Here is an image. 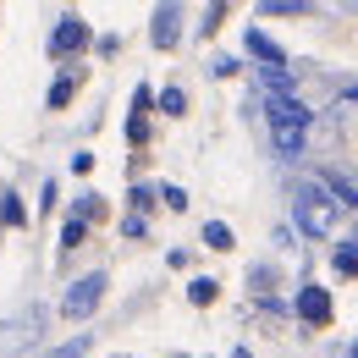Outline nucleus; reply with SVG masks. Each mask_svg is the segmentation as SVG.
I'll return each mask as SVG.
<instances>
[{
  "instance_id": "obj_1",
  "label": "nucleus",
  "mask_w": 358,
  "mask_h": 358,
  "mask_svg": "<svg viewBox=\"0 0 358 358\" xmlns=\"http://www.w3.org/2000/svg\"><path fill=\"white\" fill-rule=\"evenodd\" d=\"M292 221L303 237H331L336 231V204H331V193L320 187V182H298V193H292Z\"/></svg>"
},
{
  "instance_id": "obj_2",
  "label": "nucleus",
  "mask_w": 358,
  "mask_h": 358,
  "mask_svg": "<svg viewBox=\"0 0 358 358\" xmlns=\"http://www.w3.org/2000/svg\"><path fill=\"white\" fill-rule=\"evenodd\" d=\"M105 287H110V275H105V270H89V275H78V281L61 292V314H66V320H89V314L105 303Z\"/></svg>"
},
{
  "instance_id": "obj_3",
  "label": "nucleus",
  "mask_w": 358,
  "mask_h": 358,
  "mask_svg": "<svg viewBox=\"0 0 358 358\" xmlns=\"http://www.w3.org/2000/svg\"><path fill=\"white\" fill-rule=\"evenodd\" d=\"M89 50V22L78 17V11H66L55 28H50V55L61 61V55H83Z\"/></svg>"
},
{
  "instance_id": "obj_4",
  "label": "nucleus",
  "mask_w": 358,
  "mask_h": 358,
  "mask_svg": "<svg viewBox=\"0 0 358 358\" xmlns=\"http://www.w3.org/2000/svg\"><path fill=\"white\" fill-rule=\"evenodd\" d=\"M265 122H270V127H309L314 110L298 99V94H270V99H265Z\"/></svg>"
},
{
  "instance_id": "obj_5",
  "label": "nucleus",
  "mask_w": 358,
  "mask_h": 358,
  "mask_svg": "<svg viewBox=\"0 0 358 358\" xmlns=\"http://www.w3.org/2000/svg\"><path fill=\"white\" fill-rule=\"evenodd\" d=\"M177 39H182V6H155V17H149V45L155 50H177Z\"/></svg>"
},
{
  "instance_id": "obj_6",
  "label": "nucleus",
  "mask_w": 358,
  "mask_h": 358,
  "mask_svg": "<svg viewBox=\"0 0 358 358\" xmlns=\"http://www.w3.org/2000/svg\"><path fill=\"white\" fill-rule=\"evenodd\" d=\"M298 320L303 325H331V292L325 287H298Z\"/></svg>"
},
{
  "instance_id": "obj_7",
  "label": "nucleus",
  "mask_w": 358,
  "mask_h": 358,
  "mask_svg": "<svg viewBox=\"0 0 358 358\" xmlns=\"http://www.w3.org/2000/svg\"><path fill=\"white\" fill-rule=\"evenodd\" d=\"M243 50H248V55L259 61V72H265V66H287V50L275 45L265 28H248V34H243Z\"/></svg>"
},
{
  "instance_id": "obj_8",
  "label": "nucleus",
  "mask_w": 358,
  "mask_h": 358,
  "mask_svg": "<svg viewBox=\"0 0 358 358\" xmlns=\"http://www.w3.org/2000/svg\"><path fill=\"white\" fill-rule=\"evenodd\" d=\"M270 143H275L281 160H298L303 143H309V127H270Z\"/></svg>"
},
{
  "instance_id": "obj_9",
  "label": "nucleus",
  "mask_w": 358,
  "mask_h": 358,
  "mask_svg": "<svg viewBox=\"0 0 358 358\" xmlns=\"http://www.w3.org/2000/svg\"><path fill=\"white\" fill-rule=\"evenodd\" d=\"M320 187L331 193V204H336V210H342V204H348V210H358V182H348L342 171H325V177H320Z\"/></svg>"
},
{
  "instance_id": "obj_10",
  "label": "nucleus",
  "mask_w": 358,
  "mask_h": 358,
  "mask_svg": "<svg viewBox=\"0 0 358 358\" xmlns=\"http://www.w3.org/2000/svg\"><path fill=\"white\" fill-rule=\"evenodd\" d=\"M78 83H83V72H61V78L50 83L45 105H50V110H66V105H72V94H78Z\"/></svg>"
},
{
  "instance_id": "obj_11",
  "label": "nucleus",
  "mask_w": 358,
  "mask_h": 358,
  "mask_svg": "<svg viewBox=\"0 0 358 358\" xmlns=\"http://www.w3.org/2000/svg\"><path fill=\"white\" fill-rule=\"evenodd\" d=\"M215 298H221V281H215V275H193V281H187V303H193V309H210Z\"/></svg>"
},
{
  "instance_id": "obj_12",
  "label": "nucleus",
  "mask_w": 358,
  "mask_h": 358,
  "mask_svg": "<svg viewBox=\"0 0 358 358\" xmlns=\"http://www.w3.org/2000/svg\"><path fill=\"white\" fill-rule=\"evenodd\" d=\"M155 105H160L166 116H187V94H182V83H166V89L155 94Z\"/></svg>"
},
{
  "instance_id": "obj_13",
  "label": "nucleus",
  "mask_w": 358,
  "mask_h": 358,
  "mask_svg": "<svg viewBox=\"0 0 358 358\" xmlns=\"http://www.w3.org/2000/svg\"><path fill=\"white\" fill-rule=\"evenodd\" d=\"M204 243H210L215 254H231V248H237V237H231L226 221H204Z\"/></svg>"
},
{
  "instance_id": "obj_14",
  "label": "nucleus",
  "mask_w": 358,
  "mask_h": 358,
  "mask_svg": "<svg viewBox=\"0 0 358 358\" xmlns=\"http://www.w3.org/2000/svg\"><path fill=\"white\" fill-rule=\"evenodd\" d=\"M0 221H6V226H17V231H22V226H28V204H22L17 193H0Z\"/></svg>"
},
{
  "instance_id": "obj_15",
  "label": "nucleus",
  "mask_w": 358,
  "mask_h": 358,
  "mask_svg": "<svg viewBox=\"0 0 358 358\" xmlns=\"http://www.w3.org/2000/svg\"><path fill=\"white\" fill-rule=\"evenodd\" d=\"M89 348H94V336H89V331H78V336H66L61 348H50L45 358H83V353H89Z\"/></svg>"
},
{
  "instance_id": "obj_16",
  "label": "nucleus",
  "mask_w": 358,
  "mask_h": 358,
  "mask_svg": "<svg viewBox=\"0 0 358 358\" xmlns=\"http://www.w3.org/2000/svg\"><path fill=\"white\" fill-rule=\"evenodd\" d=\"M331 265L342 270V275H358V243H336L331 248Z\"/></svg>"
},
{
  "instance_id": "obj_17",
  "label": "nucleus",
  "mask_w": 358,
  "mask_h": 358,
  "mask_svg": "<svg viewBox=\"0 0 358 358\" xmlns=\"http://www.w3.org/2000/svg\"><path fill=\"white\" fill-rule=\"evenodd\" d=\"M89 237V221H78V215H66V226H61V254H72L78 243Z\"/></svg>"
},
{
  "instance_id": "obj_18",
  "label": "nucleus",
  "mask_w": 358,
  "mask_h": 358,
  "mask_svg": "<svg viewBox=\"0 0 358 358\" xmlns=\"http://www.w3.org/2000/svg\"><path fill=\"white\" fill-rule=\"evenodd\" d=\"M72 215H78V221H99V215H105V204H99V193H78V204H72Z\"/></svg>"
},
{
  "instance_id": "obj_19",
  "label": "nucleus",
  "mask_w": 358,
  "mask_h": 358,
  "mask_svg": "<svg viewBox=\"0 0 358 358\" xmlns=\"http://www.w3.org/2000/svg\"><path fill=\"white\" fill-rule=\"evenodd\" d=\"M259 78H265V89H270V94H292V72H287V66H265Z\"/></svg>"
},
{
  "instance_id": "obj_20",
  "label": "nucleus",
  "mask_w": 358,
  "mask_h": 358,
  "mask_svg": "<svg viewBox=\"0 0 358 358\" xmlns=\"http://www.w3.org/2000/svg\"><path fill=\"white\" fill-rule=\"evenodd\" d=\"M155 199H166V210H187V187H177V182H166V187H155Z\"/></svg>"
},
{
  "instance_id": "obj_21",
  "label": "nucleus",
  "mask_w": 358,
  "mask_h": 358,
  "mask_svg": "<svg viewBox=\"0 0 358 358\" xmlns=\"http://www.w3.org/2000/svg\"><path fill=\"white\" fill-rule=\"evenodd\" d=\"M303 0H265V17H303Z\"/></svg>"
},
{
  "instance_id": "obj_22",
  "label": "nucleus",
  "mask_w": 358,
  "mask_h": 358,
  "mask_svg": "<svg viewBox=\"0 0 358 358\" xmlns=\"http://www.w3.org/2000/svg\"><path fill=\"white\" fill-rule=\"evenodd\" d=\"M149 110H155V89H149V83H138V89H133V116L149 122Z\"/></svg>"
},
{
  "instance_id": "obj_23",
  "label": "nucleus",
  "mask_w": 358,
  "mask_h": 358,
  "mask_svg": "<svg viewBox=\"0 0 358 358\" xmlns=\"http://www.w3.org/2000/svg\"><path fill=\"white\" fill-rule=\"evenodd\" d=\"M226 22V6H210V11H204V22H199V34H204V39H210V34H215V28H221Z\"/></svg>"
},
{
  "instance_id": "obj_24",
  "label": "nucleus",
  "mask_w": 358,
  "mask_h": 358,
  "mask_svg": "<svg viewBox=\"0 0 358 358\" xmlns=\"http://www.w3.org/2000/svg\"><path fill=\"white\" fill-rule=\"evenodd\" d=\"M237 66H243L237 55H215V61H210V72H215V78H237Z\"/></svg>"
},
{
  "instance_id": "obj_25",
  "label": "nucleus",
  "mask_w": 358,
  "mask_h": 358,
  "mask_svg": "<svg viewBox=\"0 0 358 358\" xmlns=\"http://www.w3.org/2000/svg\"><path fill=\"white\" fill-rule=\"evenodd\" d=\"M127 204H133L138 215H143V210H149V204H155V187H143V182H138L133 193H127Z\"/></svg>"
},
{
  "instance_id": "obj_26",
  "label": "nucleus",
  "mask_w": 358,
  "mask_h": 358,
  "mask_svg": "<svg viewBox=\"0 0 358 358\" xmlns=\"http://www.w3.org/2000/svg\"><path fill=\"white\" fill-rule=\"evenodd\" d=\"M127 143H149V122L143 116H127Z\"/></svg>"
},
{
  "instance_id": "obj_27",
  "label": "nucleus",
  "mask_w": 358,
  "mask_h": 358,
  "mask_svg": "<svg viewBox=\"0 0 358 358\" xmlns=\"http://www.w3.org/2000/svg\"><path fill=\"white\" fill-rule=\"evenodd\" d=\"M143 231H149V221H143V215H127V221H122V237H143Z\"/></svg>"
},
{
  "instance_id": "obj_28",
  "label": "nucleus",
  "mask_w": 358,
  "mask_h": 358,
  "mask_svg": "<svg viewBox=\"0 0 358 358\" xmlns=\"http://www.w3.org/2000/svg\"><path fill=\"white\" fill-rule=\"evenodd\" d=\"M72 171H78V177H89V171H94V155H89V149H78V155H72Z\"/></svg>"
},
{
  "instance_id": "obj_29",
  "label": "nucleus",
  "mask_w": 358,
  "mask_h": 358,
  "mask_svg": "<svg viewBox=\"0 0 358 358\" xmlns=\"http://www.w3.org/2000/svg\"><path fill=\"white\" fill-rule=\"evenodd\" d=\"M342 99H353V105H358V83H348V89H342Z\"/></svg>"
},
{
  "instance_id": "obj_30",
  "label": "nucleus",
  "mask_w": 358,
  "mask_h": 358,
  "mask_svg": "<svg viewBox=\"0 0 358 358\" xmlns=\"http://www.w3.org/2000/svg\"><path fill=\"white\" fill-rule=\"evenodd\" d=\"M231 358H254V353H248V348H231Z\"/></svg>"
},
{
  "instance_id": "obj_31",
  "label": "nucleus",
  "mask_w": 358,
  "mask_h": 358,
  "mask_svg": "<svg viewBox=\"0 0 358 358\" xmlns=\"http://www.w3.org/2000/svg\"><path fill=\"white\" fill-rule=\"evenodd\" d=\"M348 358H358V342H353V353H348Z\"/></svg>"
},
{
  "instance_id": "obj_32",
  "label": "nucleus",
  "mask_w": 358,
  "mask_h": 358,
  "mask_svg": "<svg viewBox=\"0 0 358 358\" xmlns=\"http://www.w3.org/2000/svg\"><path fill=\"white\" fill-rule=\"evenodd\" d=\"M353 243H358V231H353Z\"/></svg>"
}]
</instances>
